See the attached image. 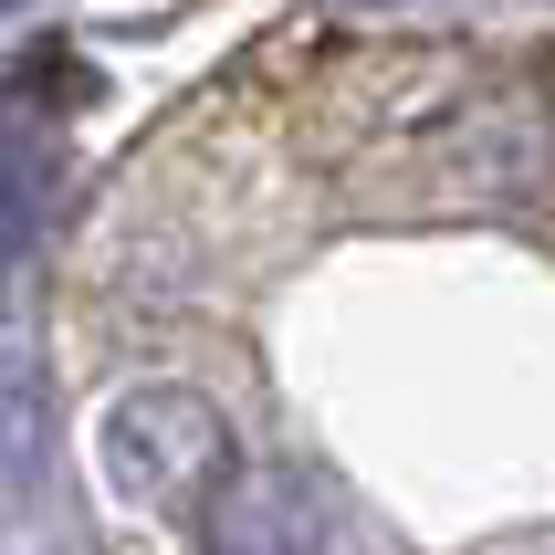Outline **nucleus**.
<instances>
[{
  "label": "nucleus",
  "mask_w": 555,
  "mask_h": 555,
  "mask_svg": "<svg viewBox=\"0 0 555 555\" xmlns=\"http://www.w3.org/2000/svg\"><path fill=\"white\" fill-rule=\"evenodd\" d=\"M105 462H116L126 482H199V472L220 462V420L199 399H179V388L126 399L116 420H105Z\"/></svg>",
  "instance_id": "nucleus-1"
},
{
  "label": "nucleus",
  "mask_w": 555,
  "mask_h": 555,
  "mask_svg": "<svg viewBox=\"0 0 555 555\" xmlns=\"http://www.w3.org/2000/svg\"><path fill=\"white\" fill-rule=\"evenodd\" d=\"M210 555H325V525L294 472H231L210 493Z\"/></svg>",
  "instance_id": "nucleus-2"
},
{
  "label": "nucleus",
  "mask_w": 555,
  "mask_h": 555,
  "mask_svg": "<svg viewBox=\"0 0 555 555\" xmlns=\"http://www.w3.org/2000/svg\"><path fill=\"white\" fill-rule=\"evenodd\" d=\"M31 210H42V157H31V94L0 105V262L31 242Z\"/></svg>",
  "instance_id": "nucleus-3"
},
{
  "label": "nucleus",
  "mask_w": 555,
  "mask_h": 555,
  "mask_svg": "<svg viewBox=\"0 0 555 555\" xmlns=\"http://www.w3.org/2000/svg\"><path fill=\"white\" fill-rule=\"evenodd\" d=\"M0 11H11V0H0Z\"/></svg>",
  "instance_id": "nucleus-4"
}]
</instances>
